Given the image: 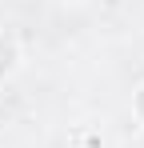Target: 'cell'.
Wrapping results in <instances>:
<instances>
[{
  "label": "cell",
  "instance_id": "obj_2",
  "mask_svg": "<svg viewBox=\"0 0 144 148\" xmlns=\"http://www.w3.org/2000/svg\"><path fill=\"white\" fill-rule=\"evenodd\" d=\"M128 112H132V124H144V80L132 84V96H128Z\"/></svg>",
  "mask_w": 144,
  "mask_h": 148
},
{
  "label": "cell",
  "instance_id": "obj_1",
  "mask_svg": "<svg viewBox=\"0 0 144 148\" xmlns=\"http://www.w3.org/2000/svg\"><path fill=\"white\" fill-rule=\"evenodd\" d=\"M24 68V40L12 28H0V80H12Z\"/></svg>",
  "mask_w": 144,
  "mask_h": 148
},
{
  "label": "cell",
  "instance_id": "obj_3",
  "mask_svg": "<svg viewBox=\"0 0 144 148\" xmlns=\"http://www.w3.org/2000/svg\"><path fill=\"white\" fill-rule=\"evenodd\" d=\"M132 148H144V124L132 128Z\"/></svg>",
  "mask_w": 144,
  "mask_h": 148
}]
</instances>
